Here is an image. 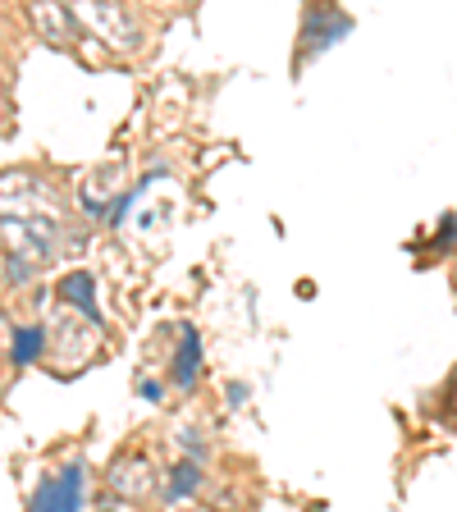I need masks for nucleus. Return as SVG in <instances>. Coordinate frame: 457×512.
<instances>
[{
	"label": "nucleus",
	"mask_w": 457,
	"mask_h": 512,
	"mask_svg": "<svg viewBox=\"0 0 457 512\" xmlns=\"http://www.w3.org/2000/svg\"><path fill=\"white\" fill-rule=\"evenodd\" d=\"M174 375H179V384H192V375H197V334L188 330V357L179 352V366H174Z\"/></svg>",
	"instance_id": "6"
},
{
	"label": "nucleus",
	"mask_w": 457,
	"mask_h": 512,
	"mask_svg": "<svg viewBox=\"0 0 457 512\" xmlns=\"http://www.w3.org/2000/svg\"><path fill=\"white\" fill-rule=\"evenodd\" d=\"M32 23H37V32H42L46 42H64L78 19L64 0H32Z\"/></svg>",
	"instance_id": "3"
},
{
	"label": "nucleus",
	"mask_w": 457,
	"mask_h": 512,
	"mask_svg": "<svg viewBox=\"0 0 457 512\" xmlns=\"http://www.w3.org/2000/svg\"><path fill=\"white\" fill-rule=\"evenodd\" d=\"M37 202H51V192H46V183L32 179V174L0 179V215L5 220H37Z\"/></svg>",
	"instance_id": "2"
},
{
	"label": "nucleus",
	"mask_w": 457,
	"mask_h": 512,
	"mask_svg": "<svg viewBox=\"0 0 457 512\" xmlns=\"http://www.w3.org/2000/svg\"><path fill=\"white\" fill-rule=\"evenodd\" d=\"M197 467H192V462H179V467H174V485H170V499H179V494H192L197 490Z\"/></svg>",
	"instance_id": "5"
},
{
	"label": "nucleus",
	"mask_w": 457,
	"mask_h": 512,
	"mask_svg": "<svg viewBox=\"0 0 457 512\" xmlns=\"http://www.w3.org/2000/svg\"><path fill=\"white\" fill-rule=\"evenodd\" d=\"M69 10H74V19L83 23L87 32H96L101 42L119 46V51H133V46H138V28H133V19L119 10L115 0H69Z\"/></svg>",
	"instance_id": "1"
},
{
	"label": "nucleus",
	"mask_w": 457,
	"mask_h": 512,
	"mask_svg": "<svg viewBox=\"0 0 457 512\" xmlns=\"http://www.w3.org/2000/svg\"><path fill=\"white\" fill-rule=\"evenodd\" d=\"M142 467H147V462H119V467L110 471V485H115L119 494H128V499H142V494L151 490V471L147 476H138Z\"/></svg>",
	"instance_id": "4"
},
{
	"label": "nucleus",
	"mask_w": 457,
	"mask_h": 512,
	"mask_svg": "<svg viewBox=\"0 0 457 512\" xmlns=\"http://www.w3.org/2000/svg\"><path fill=\"white\" fill-rule=\"evenodd\" d=\"M5 348H10V320L0 316V352H5Z\"/></svg>",
	"instance_id": "8"
},
{
	"label": "nucleus",
	"mask_w": 457,
	"mask_h": 512,
	"mask_svg": "<svg viewBox=\"0 0 457 512\" xmlns=\"http://www.w3.org/2000/svg\"><path fill=\"white\" fill-rule=\"evenodd\" d=\"M64 298H69V302H83V307H87V316H96V307H92V293H87V279L83 275H78V279H64Z\"/></svg>",
	"instance_id": "7"
}]
</instances>
